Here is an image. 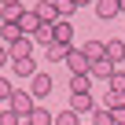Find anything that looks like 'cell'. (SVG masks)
Here are the masks:
<instances>
[{
	"mask_svg": "<svg viewBox=\"0 0 125 125\" xmlns=\"http://www.w3.org/2000/svg\"><path fill=\"white\" fill-rule=\"evenodd\" d=\"M48 92H52V74L37 70V74L30 77V96H33V99H44Z\"/></svg>",
	"mask_w": 125,
	"mask_h": 125,
	"instance_id": "1",
	"label": "cell"
},
{
	"mask_svg": "<svg viewBox=\"0 0 125 125\" xmlns=\"http://www.w3.org/2000/svg\"><path fill=\"white\" fill-rule=\"evenodd\" d=\"M62 62H66V70H70V74H88V66H92L88 55H85V52H74V48L66 52V59H62Z\"/></svg>",
	"mask_w": 125,
	"mask_h": 125,
	"instance_id": "2",
	"label": "cell"
},
{
	"mask_svg": "<svg viewBox=\"0 0 125 125\" xmlns=\"http://www.w3.org/2000/svg\"><path fill=\"white\" fill-rule=\"evenodd\" d=\"M52 37H55V44H66V48H70V41H74V26H70V19L52 22Z\"/></svg>",
	"mask_w": 125,
	"mask_h": 125,
	"instance_id": "3",
	"label": "cell"
},
{
	"mask_svg": "<svg viewBox=\"0 0 125 125\" xmlns=\"http://www.w3.org/2000/svg\"><path fill=\"white\" fill-rule=\"evenodd\" d=\"M33 107H37V103H33V96H30V92H11V110H15L19 118H26Z\"/></svg>",
	"mask_w": 125,
	"mask_h": 125,
	"instance_id": "4",
	"label": "cell"
},
{
	"mask_svg": "<svg viewBox=\"0 0 125 125\" xmlns=\"http://www.w3.org/2000/svg\"><path fill=\"white\" fill-rule=\"evenodd\" d=\"M33 52V37H19L15 44H8V59H30Z\"/></svg>",
	"mask_w": 125,
	"mask_h": 125,
	"instance_id": "5",
	"label": "cell"
},
{
	"mask_svg": "<svg viewBox=\"0 0 125 125\" xmlns=\"http://www.w3.org/2000/svg\"><path fill=\"white\" fill-rule=\"evenodd\" d=\"M103 59H110L114 66L125 59V41H103Z\"/></svg>",
	"mask_w": 125,
	"mask_h": 125,
	"instance_id": "6",
	"label": "cell"
},
{
	"mask_svg": "<svg viewBox=\"0 0 125 125\" xmlns=\"http://www.w3.org/2000/svg\"><path fill=\"white\" fill-rule=\"evenodd\" d=\"M37 19L41 22H59V15H55V0H37Z\"/></svg>",
	"mask_w": 125,
	"mask_h": 125,
	"instance_id": "7",
	"label": "cell"
},
{
	"mask_svg": "<svg viewBox=\"0 0 125 125\" xmlns=\"http://www.w3.org/2000/svg\"><path fill=\"white\" fill-rule=\"evenodd\" d=\"M19 30H22L26 37H33V33L41 30V19H37V11H22V19H19Z\"/></svg>",
	"mask_w": 125,
	"mask_h": 125,
	"instance_id": "8",
	"label": "cell"
},
{
	"mask_svg": "<svg viewBox=\"0 0 125 125\" xmlns=\"http://www.w3.org/2000/svg\"><path fill=\"white\" fill-rule=\"evenodd\" d=\"M88 85H92L88 74H70V96H88Z\"/></svg>",
	"mask_w": 125,
	"mask_h": 125,
	"instance_id": "9",
	"label": "cell"
},
{
	"mask_svg": "<svg viewBox=\"0 0 125 125\" xmlns=\"http://www.w3.org/2000/svg\"><path fill=\"white\" fill-rule=\"evenodd\" d=\"M110 74H114V62H110V59H96L92 66H88V77H103V81H107Z\"/></svg>",
	"mask_w": 125,
	"mask_h": 125,
	"instance_id": "10",
	"label": "cell"
},
{
	"mask_svg": "<svg viewBox=\"0 0 125 125\" xmlns=\"http://www.w3.org/2000/svg\"><path fill=\"white\" fill-rule=\"evenodd\" d=\"M19 37H26L19 30V22H0V41H4V44H15Z\"/></svg>",
	"mask_w": 125,
	"mask_h": 125,
	"instance_id": "11",
	"label": "cell"
},
{
	"mask_svg": "<svg viewBox=\"0 0 125 125\" xmlns=\"http://www.w3.org/2000/svg\"><path fill=\"white\" fill-rule=\"evenodd\" d=\"M26 121H30V125H52V121H55V114H52V110H44V107H33V110L26 114Z\"/></svg>",
	"mask_w": 125,
	"mask_h": 125,
	"instance_id": "12",
	"label": "cell"
},
{
	"mask_svg": "<svg viewBox=\"0 0 125 125\" xmlns=\"http://www.w3.org/2000/svg\"><path fill=\"white\" fill-rule=\"evenodd\" d=\"M70 110H74V114L96 110V99H92V96H70Z\"/></svg>",
	"mask_w": 125,
	"mask_h": 125,
	"instance_id": "13",
	"label": "cell"
},
{
	"mask_svg": "<svg viewBox=\"0 0 125 125\" xmlns=\"http://www.w3.org/2000/svg\"><path fill=\"white\" fill-rule=\"evenodd\" d=\"M11 70H15L19 77H33V74H37V66H33V59H11Z\"/></svg>",
	"mask_w": 125,
	"mask_h": 125,
	"instance_id": "14",
	"label": "cell"
},
{
	"mask_svg": "<svg viewBox=\"0 0 125 125\" xmlns=\"http://www.w3.org/2000/svg\"><path fill=\"white\" fill-rule=\"evenodd\" d=\"M96 15L99 19H114L118 15V0H96Z\"/></svg>",
	"mask_w": 125,
	"mask_h": 125,
	"instance_id": "15",
	"label": "cell"
},
{
	"mask_svg": "<svg viewBox=\"0 0 125 125\" xmlns=\"http://www.w3.org/2000/svg\"><path fill=\"white\" fill-rule=\"evenodd\" d=\"M33 44H44V48L55 44V37H52V22H41V30L33 33Z\"/></svg>",
	"mask_w": 125,
	"mask_h": 125,
	"instance_id": "16",
	"label": "cell"
},
{
	"mask_svg": "<svg viewBox=\"0 0 125 125\" xmlns=\"http://www.w3.org/2000/svg\"><path fill=\"white\" fill-rule=\"evenodd\" d=\"M66 52H70L66 44H48V48H44V55H48V62H62V59H66Z\"/></svg>",
	"mask_w": 125,
	"mask_h": 125,
	"instance_id": "17",
	"label": "cell"
},
{
	"mask_svg": "<svg viewBox=\"0 0 125 125\" xmlns=\"http://www.w3.org/2000/svg\"><path fill=\"white\" fill-rule=\"evenodd\" d=\"M81 52L88 55V62H96V59H103V41H85Z\"/></svg>",
	"mask_w": 125,
	"mask_h": 125,
	"instance_id": "18",
	"label": "cell"
},
{
	"mask_svg": "<svg viewBox=\"0 0 125 125\" xmlns=\"http://www.w3.org/2000/svg\"><path fill=\"white\" fill-rule=\"evenodd\" d=\"M107 88H110V92H118V96H125V74H121V70H114V74L107 77Z\"/></svg>",
	"mask_w": 125,
	"mask_h": 125,
	"instance_id": "19",
	"label": "cell"
},
{
	"mask_svg": "<svg viewBox=\"0 0 125 125\" xmlns=\"http://www.w3.org/2000/svg\"><path fill=\"white\" fill-rule=\"evenodd\" d=\"M92 125H114V114H110L107 107H96V110H92Z\"/></svg>",
	"mask_w": 125,
	"mask_h": 125,
	"instance_id": "20",
	"label": "cell"
},
{
	"mask_svg": "<svg viewBox=\"0 0 125 125\" xmlns=\"http://www.w3.org/2000/svg\"><path fill=\"white\" fill-rule=\"evenodd\" d=\"M74 11H77V4H74V0H55V15H59V19H70Z\"/></svg>",
	"mask_w": 125,
	"mask_h": 125,
	"instance_id": "21",
	"label": "cell"
},
{
	"mask_svg": "<svg viewBox=\"0 0 125 125\" xmlns=\"http://www.w3.org/2000/svg\"><path fill=\"white\" fill-rule=\"evenodd\" d=\"M52 125H81V121H77V114L66 107V110H59V114H55V121H52Z\"/></svg>",
	"mask_w": 125,
	"mask_h": 125,
	"instance_id": "22",
	"label": "cell"
},
{
	"mask_svg": "<svg viewBox=\"0 0 125 125\" xmlns=\"http://www.w3.org/2000/svg\"><path fill=\"white\" fill-rule=\"evenodd\" d=\"M22 11H26V8H19V4H4V22H19Z\"/></svg>",
	"mask_w": 125,
	"mask_h": 125,
	"instance_id": "23",
	"label": "cell"
},
{
	"mask_svg": "<svg viewBox=\"0 0 125 125\" xmlns=\"http://www.w3.org/2000/svg\"><path fill=\"white\" fill-rule=\"evenodd\" d=\"M0 125H22V118H19V114L8 107V110H0Z\"/></svg>",
	"mask_w": 125,
	"mask_h": 125,
	"instance_id": "24",
	"label": "cell"
},
{
	"mask_svg": "<svg viewBox=\"0 0 125 125\" xmlns=\"http://www.w3.org/2000/svg\"><path fill=\"white\" fill-rule=\"evenodd\" d=\"M110 114H114V125H125V103H118Z\"/></svg>",
	"mask_w": 125,
	"mask_h": 125,
	"instance_id": "25",
	"label": "cell"
},
{
	"mask_svg": "<svg viewBox=\"0 0 125 125\" xmlns=\"http://www.w3.org/2000/svg\"><path fill=\"white\" fill-rule=\"evenodd\" d=\"M0 99H11V81L0 77Z\"/></svg>",
	"mask_w": 125,
	"mask_h": 125,
	"instance_id": "26",
	"label": "cell"
},
{
	"mask_svg": "<svg viewBox=\"0 0 125 125\" xmlns=\"http://www.w3.org/2000/svg\"><path fill=\"white\" fill-rule=\"evenodd\" d=\"M4 62H8V48L0 44V66H4Z\"/></svg>",
	"mask_w": 125,
	"mask_h": 125,
	"instance_id": "27",
	"label": "cell"
},
{
	"mask_svg": "<svg viewBox=\"0 0 125 125\" xmlns=\"http://www.w3.org/2000/svg\"><path fill=\"white\" fill-rule=\"evenodd\" d=\"M74 4H77V8H81V4H92V0H74Z\"/></svg>",
	"mask_w": 125,
	"mask_h": 125,
	"instance_id": "28",
	"label": "cell"
},
{
	"mask_svg": "<svg viewBox=\"0 0 125 125\" xmlns=\"http://www.w3.org/2000/svg\"><path fill=\"white\" fill-rule=\"evenodd\" d=\"M118 11H125V0H118Z\"/></svg>",
	"mask_w": 125,
	"mask_h": 125,
	"instance_id": "29",
	"label": "cell"
},
{
	"mask_svg": "<svg viewBox=\"0 0 125 125\" xmlns=\"http://www.w3.org/2000/svg\"><path fill=\"white\" fill-rule=\"evenodd\" d=\"M4 4H19V0H4Z\"/></svg>",
	"mask_w": 125,
	"mask_h": 125,
	"instance_id": "30",
	"label": "cell"
},
{
	"mask_svg": "<svg viewBox=\"0 0 125 125\" xmlns=\"http://www.w3.org/2000/svg\"><path fill=\"white\" fill-rule=\"evenodd\" d=\"M22 125H30V121H26V118H22Z\"/></svg>",
	"mask_w": 125,
	"mask_h": 125,
	"instance_id": "31",
	"label": "cell"
}]
</instances>
